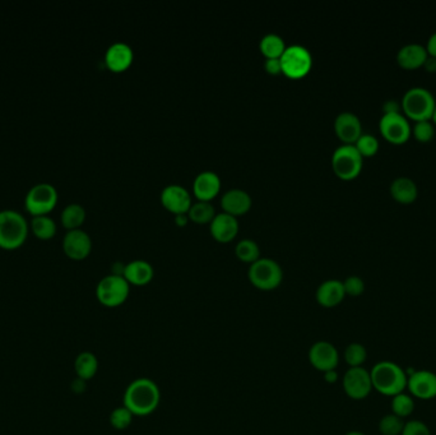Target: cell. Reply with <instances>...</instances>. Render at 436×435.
I'll return each instance as SVG.
<instances>
[{
    "instance_id": "obj_1",
    "label": "cell",
    "mask_w": 436,
    "mask_h": 435,
    "mask_svg": "<svg viewBox=\"0 0 436 435\" xmlns=\"http://www.w3.org/2000/svg\"><path fill=\"white\" fill-rule=\"evenodd\" d=\"M161 392L157 383L148 378H138L129 383L123 404L134 416H148L160 405Z\"/></svg>"
},
{
    "instance_id": "obj_2",
    "label": "cell",
    "mask_w": 436,
    "mask_h": 435,
    "mask_svg": "<svg viewBox=\"0 0 436 435\" xmlns=\"http://www.w3.org/2000/svg\"><path fill=\"white\" fill-rule=\"evenodd\" d=\"M373 389L385 397H394L406 392L408 375L393 362H379L370 370Z\"/></svg>"
},
{
    "instance_id": "obj_3",
    "label": "cell",
    "mask_w": 436,
    "mask_h": 435,
    "mask_svg": "<svg viewBox=\"0 0 436 435\" xmlns=\"http://www.w3.org/2000/svg\"><path fill=\"white\" fill-rule=\"evenodd\" d=\"M28 232L27 220L13 210L0 211V247L16 249L24 244Z\"/></svg>"
},
{
    "instance_id": "obj_4",
    "label": "cell",
    "mask_w": 436,
    "mask_h": 435,
    "mask_svg": "<svg viewBox=\"0 0 436 435\" xmlns=\"http://www.w3.org/2000/svg\"><path fill=\"white\" fill-rule=\"evenodd\" d=\"M248 276L250 282L254 285L256 289L269 291L277 289L281 285L284 278V271L282 267L279 266V262H276L272 258L261 257L259 260H255L250 265Z\"/></svg>"
},
{
    "instance_id": "obj_5",
    "label": "cell",
    "mask_w": 436,
    "mask_h": 435,
    "mask_svg": "<svg viewBox=\"0 0 436 435\" xmlns=\"http://www.w3.org/2000/svg\"><path fill=\"white\" fill-rule=\"evenodd\" d=\"M435 105L432 93L424 87H412L402 98V110L416 121H429Z\"/></svg>"
},
{
    "instance_id": "obj_6",
    "label": "cell",
    "mask_w": 436,
    "mask_h": 435,
    "mask_svg": "<svg viewBox=\"0 0 436 435\" xmlns=\"http://www.w3.org/2000/svg\"><path fill=\"white\" fill-rule=\"evenodd\" d=\"M130 292V285L124 276L111 273L98 282L96 287L97 300L108 308L120 307L127 302Z\"/></svg>"
},
{
    "instance_id": "obj_7",
    "label": "cell",
    "mask_w": 436,
    "mask_h": 435,
    "mask_svg": "<svg viewBox=\"0 0 436 435\" xmlns=\"http://www.w3.org/2000/svg\"><path fill=\"white\" fill-rule=\"evenodd\" d=\"M282 73L291 78H301L306 76L313 66V56L303 45L286 46L284 54L279 58Z\"/></svg>"
},
{
    "instance_id": "obj_8",
    "label": "cell",
    "mask_w": 436,
    "mask_h": 435,
    "mask_svg": "<svg viewBox=\"0 0 436 435\" xmlns=\"http://www.w3.org/2000/svg\"><path fill=\"white\" fill-rule=\"evenodd\" d=\"M363 155L358 152L356 145H339L332 155V166L334 173L342 179H353L363 169Z\"/></svg>"
},
{
    "instance_id": "obj_9",
    "label": "cell",
    "mask_w": 436,
    "mask_h": 435,
    "mask_svg": "<svg viewBox=\"0 0 436 435\" xmlns=\"http://www.w3.org/2000/svg\"><path fill=\"white\" fill-rule=\"evenodd\" d=\"M58 202V192L54 185L48 183H40L31 188L26 195V208L33 216L46 215L54 208Z\"/></svg>"
},
{
    "instance_id": "obj_10",
    "label": "cell",
    "mask_w": 436,
    "mask_h": 435,
    "mask_svg": "<svg viewBox=\"0 0 436 435\" xmlns=\"http://www.w3.org/2000/svg\"><path fill=\"white\" fill-rule=\"evenodd\" d=\"M342 386L347 397L352 399H365L373 391V382L369 370L360 368H350L342 378Z\"/></svg>"
},
{
    "instance_id": "obj_11",
    "label": "cell",
    "mask_w": 436,
    "mask_h": 435,
    "mask_svg": "<svg viewBox=\"0 0 436 435\" xmlns=\"http://www.w3.org/2000/svg\"><path fill=\"white\" fill-rule=\"evenodd\" d=\"M379 128L383 137L395 145L406 142L411 135V126L402 113H384Z\"/></svg>"
},
{
    "instance_id": "obj_12",
    "label": "cell",
    "mask_w": 436,
    "mask_h": 435,
    "mask_svg": "<svg viewBox=\"0 0 436 435\" xmlns=\"http://www.w3.org/2000/svg\"><path fill=\"white\" fill-rule=\"evenodd\" d=\"M309 362L313 368L326 373L337 369L339 363V352L333 344L328 341H318L310 347Z\"/></svg>"
},
{
    "instance_id": "obj_13",
    "label": "cell",
    "mask_w": 436,
    "mask_h": 435,
    "mask_svg": "<svg viewBox=\"0 0 436 435\" xmlns=\"http://www.w3.org/2000/svg\"><path fill=\"white\" fill-rule=\"evenodd\" d=\"M407 389L415 399H427L436 397V374L430 370H415L408 374Z\"/></svg>"
},
{
    "instance_id": "obj_14",
    "label": "cell",
    "mask_w": 436,
    "mask_h": 435,
    "mask_svg": "<svg viewBox=\"0 0 436 435\" xmlns=\"http://www.w3.org/2000/svg\"><path fill=\"white\" fill-rule=\"evenodd\" d=\"M63 248L69 258L85 260L92 249L91 236L85 230H69L63 239Z\"/></svg>"
},
{
    "instance_id": "obj_15",
    "label": "cell",
    "mask_w": 436,
    "mask_h": 435,
    "mask_svg": "<svg viewBox=\"0 0 436 435\" xmlns=\"http://www.w3.org/2000/svg\"><path fill=\"white\" fill-rule=\"evenodd\" d=\"M161 202L167 210L177 213H187L192 206L188 189L180 184H169L161 193Z\"/></svg>"
},
{
    "instance_id": "obj_16",
    "label": "cell",
    "mask_w": 436,
    "mask_h": 435,
    "mask_svg": "<svg viewBox=\"0 0 436 435\" xmlns=\"http://www.w3.org/2000/svg\"><path fill=\"white\" fill-rule=\"evenodd\" d=\"M334 129L339 138L342 139L347 145H352L358 140V137L363 134L361 121L356 114L351 111H343L339 113L334 121Z\"/></svg>"
},
{
    "instance_id": "obj_17",
    "label": "cell",
    "mask_w": 436,
    "mask_h": 435,
    "mask_svg": "<svg viewBox=\"0 0 436 435\" xmlns=\"http://www.w3.org/2000/svg\"><path fill=\"white\" fill-rule=\"evenodd\" d=\"M346 292L343 289V282L339 280H327L319 285L316 289L315 297L316 302L323 308H334L343 302Z\"/></svg>"
},
{
    "instance_id": "obj_18",
    "label": "cell",
    "mask_w": 436,
    "mask_h": 435,
    "mask_svg": "<svg viewBox=\"0 0 436 435\" xmlns=\"http://www.w3.org/2000/svg\"><path fill=\"white\" fill-rule=\"evenodd\" d=\"M209 227L213 237L217 239L218 242H230L237 235L239 222L237 216L229 212H219L214 215Z\"/></svg>"
},
{
    "instance_id": "obj_19",
    "label": "cell",
    "mask_w": 436,
    "mask_h": 435,
    "mask_svg": "<svg viewBox=\"0 0 436 435\" xmlns=\"http://www.w3.org/2000/svg\"><path fill=\"white\" fill-rule=\"evenodd\" d=\"M133 58V50L127 43L123 41L111 44L105 54V61L108 67L114 72H121L127 69L132 64Z\"/></svg>"
},
{
    "instance_id": "obj_20",
    "label": "cell",
    "mask_w": 436,
    "mask_h": 435,
    "mask_svg": "<svg viewBox=\"0 0 436 435\" xmlns=\"http://www.w3.org/2000/svg\"><path fill=\"white\" fill-rule=\"evenodd\" d=\"M221 189V179L211 170L202 171L195 176L193 183L194 194L199 200H211Z\"/></svg>"
},
{
    "instance_id": "obj_21",
    "label": "cell",
    "mask_w": 436,
    "mask_h": 435,
    "mask_svg": "<svg viewBox=\"0 0 436 435\" xmlns=\"http://www.w3.org/2000/svg\"><path fill=\"white\" fill-rule=\"evenodd\" d=\"M221 205L224 207V212L237 216L245 213L251 207V197L248 192L242 189L232 188L230 190L224 192L221 198Z\"/></svg>"
},
{
    "instance_id": "obj_22",
    "label": "cell",
    "mask_w": 436,
    "mask_h": 435,
    "mask_svg": "<svg viewBox=\"0 0 436 435\" xmlns=\"http://www.w3.org/2000/svg\"><path fill=\"white\" fill-rule=\"evenodd\" d=\"M155 275L153 267L150 262L143 260H135L125 265L124 270V278L127 280L129 285L135 286H145L150 284Z\"/></svg>"
},
{
    "instance_id": "obj_23",
    "label": "cell",
    "mask_w": 436,
    "mask_h": 435,
    "mask_svg": "<svg viewBox=\"0 0 436 435\" xmlns=\"http://www.w3.org/2000/svg\"><path fill=\"white\" fill-rule=\"evenodd\" d=\"M427 59V50L420 44H407L403 48H400L397 54V61L400 67L406 69H413V68L424 66L425 61Z\"/></svg>"
},
{
    "instance_id": "obj_24",
    "label": "cell",
    "mask_w": 436,
    "mask_h": 435,
    "mask_svg": "<svg viewBox=\"0 0 436 435\" xmlns=\"http://www.w3.org/2000/svg\"><path fill=\"white\" fill-rule=\"evenodd\" d=\"M390 193L400 203H411L417 198V185L410 178L400 176L392 183Z\"/></svg>"
},
{
    "instance_id": "obj_25",
    "label": "cell",
    "mask_w": 436,
    "mask_h": 435,
    "mask_svg": "<svg viewBox=\"0 0 436 435\" xmlns=\"http://www.w3.org/2000/svg\"><path fill=\"white\" fill-rule=\"evenodd\" d=\"M74 369H76V373L78 375L79 379L88 381L96 375L97 370H98V360L92 352H87V351L81 352L76 359Z\"/></svg>"
},
{
    "instance_id": "obj_26",
    "label": "cell",
    "mask_w": 436,
    "mask_h": 435,
    "mask_svg": "<svg viewBox=\"0 0 436 435\" xmlns=\"http://www.w3.org/2000/svg\"><path fill=\"white\" fill-rule=\"evenodd\" d=\"M259 48L268 59V58H281V55L285 51L286 45L282 37L274 32H269L261 37Z\"/></svg>"
},
{
    "instance_id": "obj_27",
    "label": "cell",
    "mask_w": 436,
    "mask_h": 435,
    "mask_svg": "<svg viewBox=\"0 0 436 435\" xmlns=\"http://www.w3.org/2000/svg\"><path fill=\"white\" fill-rule=\"evenodd\" d=\"M85 218V210L78 203L68 205L61 212V222L67 229H79Z\"/></svg>"
},
{
    "instance_id": "obj_28",
    "label": "cell",
    "mask_w": 436,
    "mask_h": 435,
    "mask_svg": "<svg viewBox=\"0 0 436 435\" xmlns=\"http://www.w3.org/2000/svg\"><path fill=\"white\" fill-rule=\"evenodd\" d=\"M214 215H216V210L209 200H198L195 203H192L188 211L189 218H192L198 224L212 221Z\"/></svg>"
},
{
    "instance_id": "obj_29",
    "label": "cell",
    "mask_w": 436,
    "mask_h": 435,
    "mask_svg": "<svg viewBox=\"0 0 436 435\" xmlns=\"http://www.w3.org/2000/svg\"><path fill=\"white\" fill-rule=\"evenodd\" d=\"M31 227H32L33 234L40 239H50L56 232L55 221L53 218H48V215L33 216L31 221Z\"/></svg>"
},
{
    "instance_id": "obj_30",
    "label": "cell",
    "mask_w": 436,
    "mask_h": 435,
    "mask_svg": "<svg viewBox=\"0 0 436 435\" xmlns=\"http://www.w3.org/2000/svg\"><path fill=\"white\" fill-rule=\"evenodd\" d=\"M235 253L239 260H242V262H248L250 265L261 258L259 245L253 239H242L237 242Z\"/></svg>"
},
{
    "instance_id": "obj_31",
    "label": "cell",
    "mask_w": 436,
    "mask_h": 435,
    "mask_svg": "<svg viewBox=\"0 0 436 435\" xmlns=\"http://www.w3.org/2000/svg\"><path fill=\"white\" fill-rule=\"evenodd\" d=\"M415 411V401L411 394L406 392L400 393L392 397V414L400 419L411 416Z\"/></svg>"
},
{
    "instance_id": "obj_32",
    "label": "cell",
    "mask_w": 436,
    "mask_h": 435,
    "mask_svg": "<svg viewBox=\"0 0 436 435\" xmlns=\"http://www.w3.org/2000/svg\"><path fill=\"white\" fill-rule=\"evenodd\" d=\"M343 357L350 368H360L368 359V350L363 344L352 342L346 347Z\"/></svg>"
},
{
    "instance_id": "obj_33",
    "label": "cell",
    "mask_w": 436,
    "mask_h": 435,
    "mask_svg": "<svg viewBox=\"0 0 436 435\" xmlns=\"http://www.w3.org/2000/svg\"><path fill=\"white\" fill-rule=\"evenodd\" d=\"M403 419L395 416L394 414H388L379 421V431L382 435H400L405 428Z\"/></svg>"
},
{
    "instance_id": "obj_34",
    "label": "cell",
    "mask_w": 436,
    "mask_h": 435,
    "mask_svg": "<svg viewBox=\"0 0 436 435\" xmlns=\"http://www.w3.org/2000/svg\"><path fill=\"white\" fill-rule=\"evenodd\" d=\"M134 415L128 410L125 406L116 407L115 410L110 414V424L116 430H125L130 426L133 421Z\"/></svg>"
},
{
    "instance_id": "obj_35",
    "label": "cell",
    "mask_w": 436,
    "mask_h": 435,
    "mask_svg": "<svg viewBox=\"0 0 436 435\" xmlns=\"http://www.w3.org/2000/svg\"><path fill=\"white\" fill-rule=\"evenodd\" d=\"M355 145H356V148L363 155V156H373V155H375L378 148H379V142H378L375 135L370 133H363L355 142Z\"/></svg>"
},
{
    "instance_id": "obj_36",
    "label": "cell",
    "mask_w": 436,
    "mask_h": 435,
    "mask_svg": "<svg viewBox=\"0 0 436 435\" xmlns=\"http://www.w3.org/2000/svg\"><path fill=\"white\" fill-rule=\"evenodd\" d=\"M413 135L415 138L420 140V142H429L435 133V129L432 123L429 121H416L415 127H413Z\"/></svg>"
},
{
    "instance_id": "obj_37",
    "label": "cell",
    "mask_w": 436,
    "mask_h": 435,
    "mask_svg": "<svg viewBox=\"0 0 436 435\" xmlns=\"http://www.w3.org/2000/svg\"><path fill=\"white\" fill-rule=\"evenodd\" d=\"M343 289H345L346 295L360 297L365 290V282L363 278L358 276H350L343 281Z\"/></svg>"
},
{
    "instance_id": "obj_38",
    "label": "cell",
    "mask_w": 436,
    "mask_h": 435,
    "mask_svg": "<svg viewBox=\"0 0 436 435\" xmlns=\"http://www.w3.org/2000/svg\"><path fill=\"white\" fill-rule=\"evenodd\" d=\"M400 435H431V431L424 421L410 420L405 424V428Z\"/></svg>"
},
{
    "instance_id": "obj_39",
    "label": "cell",
    "mask_w": 436,
    "mask_h": 435,
    "mask_svg": "<svg viewBox=\"0 0 436 435\" xmlns=\"http://www.w3.org/2000/svg\"><path fill=\"white\" fill-rule=\"evenodd\" d=\"M264 68H266V72L271 73V74H279V73L282 72L279 58H268L264 61Z\"/></svg>"
},
{
    "instance_id": "obj_40",
    "label": "cell",
    "mask_w": 436,
    "mask_h": 435,
    "mask_svg": "<svg viewBox=\"0 0 436 435\" xmlns=\"http://www.w3.org/2000/svg\"><path fill=\"white\" fill-rule=\"evenodd\" d=\"M383 109H384V113H400V110L402 109V106L398 105V101L390 100L384 103Z\"/></svg>"
},
{
    "instance_id": "obj_41",
    "label": "cell",
    "mask_w": 436,
    "mask_h": 435,
    "mask_svg": "<svg viewBox=\"0 0 436 435\" xmlns=\"http://www.w3.org/2000/svg\"><path fill=\"white\" fill-rule=\"evenodd\" d=\"M427 53L432 56V58H436V32H434L430 37H429V40H427Z\"/></svg>"
},
{
    "instance_id": "obj_42",
    "label": "cell",
    "mask_w": 436,
    "mask_h": 435,
    "mask_svg": "<svg viewBox=\"0 0 436 435\" xmlns=\"http://www.w3.org/2000/svg\"><path fill=\"white\" fill-rule=\"evenodd\" d=\"M324 381L327 382L328 384H334V383H337L338 381V373H337V370L334 369V370H329V372H326L324 373Z\"/></svg>"
},
{
    "instance_id": "obj_43",
    "label": "cell",
    "mask_w": 436,
    "mask_h": 435,
    "mask_svg": "<svg viewBox=\"0 0 436 435\" xmlns=\"http://www.w3.org/2000/svg\"><path fill=\"white\" fill-rule=\"evenodd\" d=\"M424 66H426V69L430 71V72H435L436 71V58H427L425 61Z\"/></svg>"
},
{
    "instance_id": "obj_44",
    "label": "cell",
    "mask_w": 436,
    "mask_h": 435,
    "mask_svg": "<svg viewBox=\"0 0 436 435\" xmlns=\"http://www.w3.org/2000/svg\"><path fill=\"white\" fill-rule=\"evenodd\" d=\"M188 218L189 216L187 215V213H177L175 218L176 224L180 225V226H184V225L187 224Z\"/></svg>"
},
{
    "instance_id": "obj_45",
    "label": "cell",
    "mask_w": 436,
    "mask_h": 435,
    "mask_svg": "<svg viewBox=\"0 0 436 435\" xmlns=\"http://www.w3.org/2000/svg\"><path fill=\"white\" fill-rule=\"evenodd\" d=\"M345 435H366V434H363V431H358V430H352V431H348V433H346Z\"/></svg>"
},
{
    "instance_id": "obj_46",
    "label": "cell",
    "mask_w": 436,
    "mask_h": 435,
    "mask_svg": "<svg viewBox=\"0 0 436 435\" xmlns=\"http://www.w3.org/2000/svg\"><path fill=\"white\" fill-rule=\"evenodd\" d=\"M431 119H432V121H434V123H435L436 124V105L435 109H434V111H432V115H431Z\"/></svg>"
}]
</instances>
